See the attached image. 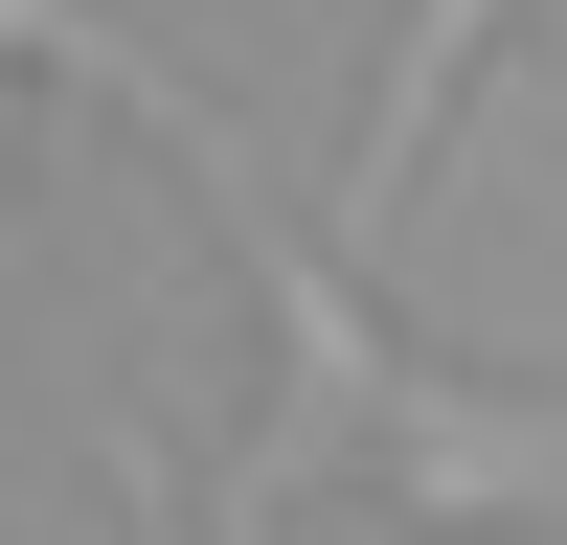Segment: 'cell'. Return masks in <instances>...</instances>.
I'll return each mask as SVG.
<instances>
[{
  "mask_svg": "<svg viewBox=\"0 0 567 545\" xmlns=\"http://www.w3.org/2000/svg\"><path fill=\"white\" fill-rule=\"evenodd\" d=\"M227 272L272 296V432H250V523L318 477H386L409 523H567V432L545 409H477L432 341H386V296H363L318 227H272V182H227Z\"/></svg>",
  "mask_w": 567,
  "mask_h": 545,
  "instance_id": "1",
  "label": "cell"
},
{
  "mask_svg": "<svg viewBox=\"0 0 567 545\" xmlns=\"http://www.w3.org/2000/svg\"><path fill=\"white\" fill-rule=\"evenodd\" d=\"M0 45H23V69H69V91H114V114H136V136H159V160H182V182H205V205H227V182H250V136H227V114H205V91H182V69H159V45H136V23H114V0H0Z\"/></svg>",
  "mask_w": 567,
  "mask_h": 545,
  "instance_id": "2",
  "label": "cell"
},
{
  "mask_svg": "<svg viewBox=\"0 0 567 545\" xmlns=\"http://www.w3.org/2000/svg\"><path fill=\"white\" fill-rule=\"evenodd\" d=\"M499 23H523V0H409L386 91H363V136H341V205H363V227H409V182H432V136H454V91H477Z\"/></svg>",
  "mask_w": 567,
  "mask_h": 545,
  "instance_id": "3",
  "label": "cell"
}]
</instances>
